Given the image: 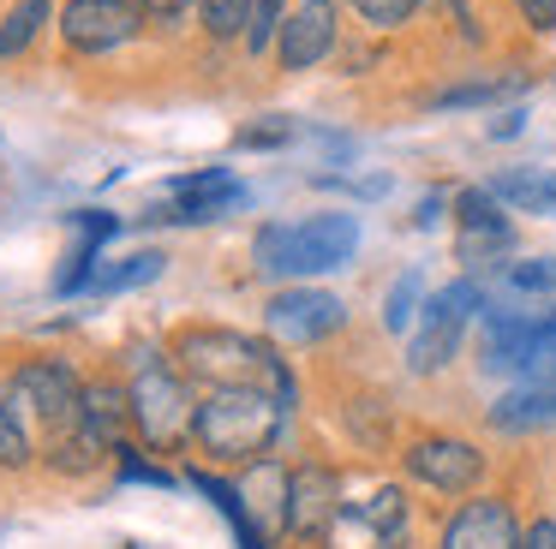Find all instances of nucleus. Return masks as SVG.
Returning a JSON list of instances; mask_svg holds the SVG:
<instances>
[{
  "label": "nucleus",
  "mask_w": 556,
  "mask_h": 549,
  "mask_svg": "<svg viewBox=\"0 0 556 549\" xmlns=\"http://www.w3.org/2000/svg\"><path fill=\"white\" fill-rule=\"evenodd\" d=\"M126 406H132V430L144 436V448L174 454L180 442H192L198 400H192V388H186V370H174L156 346H138L132 353V388H126Z\"/></svg>",
  "instance_id": "4"
},
{
  "label": "nucleus",
  "mask_w": 556,
  "mask_h": 549,
  "mask_svg": "<svg viewBox=\"0 0 556 549\" xmlns=\"http://www.w3.org/2000/svg\"><path fill=\"white\" fill-rule=\"evenodd\" d=\"M520 549H556V520H532L520 532Z\"/></svg>",
  "instance_id": "33"
},
{
  "label": "nucleus",
  "mask_w": 556,
  "mask_h": 549,
  "mask_svg": "<svg viewBox=\"0 0 556 549\" xmlns=\"http://www.w3.org/2000/svg\"><path fill=\"white\" fill-rule=\"evenodd\" d=\"M515 7L532 30H556V0H515Z\"/></svg>",
  "instance_id": "32"
},
{
  "label": "nucleus",
  "mask_w": 556,
  "mask_h": 549,
  "mask_svg": "<svg viewBox=\"0 0 556 549\" xmlns=\"http://www.w3.org/2000/svg\"><path fill=\"white\" fill-rule=\"evenodd\" d=\"M281 424H288V400L269 388H210L198 400V424H192V442L216 460H233V465H252L276 448Z\"/></svg>",
  "instance_id": "1"
},
{
  "label": "nucleus",
  "mask_w": 556,
  "mask_h": 549,
  "mask_svg": "<svg viewBox=\"0 0 556 549\" xmlns=\"http://www.w3.org/2000/svg\"><path fill=\"white\" fill-rule=\"evenodd\" d=\"M503 281L515 286V293H556V257H520L503 269Z\"/></svg>",
  "instance_id": "25"
},
{
  "label": "nucleus",
  "mask_w": 556,
  "mask_h": 549,
  "mask_svg": "<svg viewBox=\"0 0 556 549\" xmlns=\"http://www.w3.org/2000/svg\"><path fill=\"white\" fill-rule=\"evenodd\" d=\"M419 298H425V281L407 269L395 286H389V298H383V329H389V334H407V329H413V317L425 310Z\"/></svg>",
  "instance_id": "23"
},
{
  "label": "nucleus",
  "mask_w": 556,
  "mask_h": 549,
  "mask_svg": "<svg viewBox=\"0 0 556 549\" xmlns=\"http://www.w3.org/2000/svg\"><path fill=\"white\" fill-rule=\"evenodd\" d=\"M233 537H240V549H269V544H264V532L252 525V513H245V520H233Z\"/></svg>",
  "instance_id": "34"
},
{
  "label": "nucleus",
  "mask_w": 556,
  "mask_h": 549,
  "mask_svg": "<svg viewBox=\"0 0 556 549\" xmlns=\"http://www.w3.org/2000/svg\"><path fill=\"white\" fill-rule=\"evenodd\" d=\"M162 269H168V257H162V251H132V257H121V263H109V269H97L90 293H132V286H150Z\"/></svg>",
  "instance_id": "19"
},
{
  "label": "nucleus",
  "mask_w": 556,
  "mask_h": 549,
  "mask_svg": "<svg viewBox=\"0 0 556 549\" xmlns=\"http://www.w3.org/2000/svg\"><path fill=\"white\" fill-rule=\"evenodd\" d=\"M13 388H18V400H25L30 424H42L54 442L73 436L78 418H85V382L73 376L66 358H25V365L13 370Z\"/></svg>",
  "instance_id": "5"
},
{
  "label": "nucleus",
  "mask_w": 556,
  "mask_h": 549,
  "mask_svg": "<svg viewBox=\"0 0 556 549\" xmlns=\"http://www.w3.org/2000/svg\"><path fill=\"white\" fill-rule=\"evenodd\" d=\"M437 215H443V191H431V197L419 203V227H437Z\"/></svg>",
  "instance_id": "37"
},
{
  "label": "nucleus",
  "mask_w": 556,
  "mask_h": 549,
  "mask_svg": "<svg viewBox=\"0 0 556 549\" xmlns=\"http://www.w3.org/2000/svg\"><path fill=\"white\" fill-rule=\"evenodd\" d=\"M520 126H527V114H520V107H508V114L491 126V138H520Z\"/></svg>",
  "instance_id": "36"
},
{
  "label": "nucleus",
  "mask_w": 556,
  "mask_h": 549,
  "mask_svg": "<svg viewBox=\"0 0 556 549\" xmlns=\"http://www.w3.org/2000/svg\"><path fill=\"white\" fill-rule=\"evenodd\" d=\"M49 12H54V0H18V7L0 18V60L25 54V48L37 42V30L49 24Z\"/></svg>",
  "instance_id": "20"
},
{
  "label": "nucleus",
  "mask_w": 556,
  "mask_h": 549,
  "mask_svg": "<svg viewBox=\"0 0 556 549\" xmlns=\"http://www.w3.org/2000/svg\"><path fill=\"white\" fill-rule=\"evenodd\" d=\"M245 203V186L228 167H198V174L174 179V203H150L144 227H168V221H216L222 209Z\"/></svg>",
  "instance_id": "8"
},
{
  "label": "nucleus",
  "mask_w": 556,
  "mask_h": 549,
  "mask_svg": "<svg viewBox=\"0 0 556 549\" xmlns=\"http://www.w3.org/2000/svg\"><path fill=\"white\" fill-rule=\"evenodd\" d=\"M348 520L365 532V544H371V549H401V544H407V501H401V489H377V496L359 501Z\"/></svg>",
  "instance_id": "16"
},
{
  "label": "nucleus",
  "mask_w": 556,
  "mask_h": 549,
  "mask_svg": "<svg viewBox=\"0 0 556 549\" xmlns=\"http://www.w3.org/2000/svg\"><path fill=\"white\" fill-rule=\"evenodd\" d=\"M407 472L419 477V484L443 489V496H467L484 477V454L460 436H425L407 448Z\"/></svg>",
  "instance_id": "11"
},
{
  "label": "nucleus",
  "mask_w": 556,
  "mask_h": 549,
  "mask_svg": "<svg viewBox=\"0 0 556 549\" xmlns=\"http://www.w3.org/2000/svg\"><path fill=\"white\" fill-rule=\"evenodd\" d=\"M336 24H341L336 0H293L288 18H281V36H276L281 72H312L317 60L336 54V36H341Z\"/></svg>",
  "instance_id": "9"
},
{
  "label": "nucleus",
  "mask_w": 556,
  "mask_h": 549,
  "mask_svg": "<svg viewBox=\"0 0 556 549\" xmlns=\"http://www.w3.org/2000/svg\"><path fill=\"white\" fill-rule=\"evenodd\" d=\"M252 7H257V0H198L204 30L216 36V42H233V36L252 30Z\"/></svg>",
  "instance_id": "24"
},
{
  "label": "nucleus",
  "mask_w": 556,
  "mask_h": 549,
  "mask_svg": "<svg viewBox=\"0 0 556 549\" xmlns=\"http://www.w3.org/2000/svg\"><path fill=\"white\" fill-rule=\"evenodd\" d=\"M460 329H467V322L448 317V310H437L431 298H425V310H419V334H413V346H407V365L419 370V376L443 370L448 358H455V346H460Z\"/></svg>",
  "instance_id": "14"
},
{
  "label": "nucleus",
  "mask_w": 556,
  "mask_h": 549,
  "mask_svg": "<svg viewBox=\"0 0 556 549\" xmlns=\"http://www.w3.org/2000/svg\"><path fill=\"white\" fill-rule=\"evenodd\" d=\"M281 18H288V12H281V0H257V7H252V30H245V48H252V54H264V48H276V36H281Z\"/></svg>",
  "instance_id": "28"
},
{
  "label": "nucleus",
  "mask_w": 556,
  "mask_h": 549,
  "mask_svg": "<svg viewBox=\"0 0 556 549\" xmlns=\"http://www.w3.org/2000/svg\"><path fill=\"white\" fill-rule=\"evenodd\" d=\"M138 7H144L150 18H180V12L192 7V0H138Z\"/></svg>",
  "instance_id": "35"
},
{
  "label": "nucleus",
  "mask_w": 556,
  "mask_h": 549,
  "mask_svg": "<svg viewBox=\"0 0 556 549\" xmlns=\"http://www.w3.org/2000/svg\"><path fill=\"white\" fill-rule=\"evenodd\" d=\"M126 424H132V406H126V388H114V382H90L85 388V418H78V430H85L90 442H97L102 454L121 448Z\"/></svg>",
  "instance_id": "15"
},
{
  "label": "nucleus",
  "mask_w": 556,
  "mask_h": 549,
  "mask_svg": "<svg viewBox=\"0 0 556 549\" xmlns=\"http://www.w3.org/2000/svg\"><path fill=\"white\" fill-rule=\"evenodd\" d=\"M520 84H527L520 72H508V78H479V84H448V90L431 95V107H491V102H503V95H515Z\"/></svg>",
  "instance_id": "22"
},
{
  "label": "nucleus",
  "mask_w": 556,
  "mask_h": 549,
  "mask_svg": "<svg viewBox=\"0 0 556 549\" xmlns=\"http://www.w3.org/2000/svg\"><path fill=\"white\" fill-rule=\"evenodd\" d=\"M138 30H144L138 0H66L61 7V36L73 54H109V48L132 42Z\"/></svg>",
  "instance_id": "7"
},
{
  "label": "nucleus",
  "mask_w": 556,
  "mask_h": 549,
  "mask_svg": "<svg viewBox=\"0 0 556 549\" xmlns=\"http://www.w3.org/2000/svg\"><path fill=\"white\" fill-rule=\"evenodd\" d=\"M348 322V305L324 286H288L264 305V329L276 334L281 346H317Z\"/></svg>",
  "instance_id": "6"
},
{
  "label": "nucleus",
  "mask_w": 556,
  "mask_h": 549,
  "mask_svg": "<svg viewBox=\"0 0 556 549\" xmlns=\"http://www.w3.org/2000/svg\"><path fill=\"white\" fill-rule=\"evenodd\" d=\"M240 150H281V143H293V119H281V114H269V119H257V126H240Z\"/></svg>",
  "instance_id": "29"
},
{
  "label": "nucleus",
  "mask_w": 556,
  "mask_h": 549,
  "mask_svg": "<svg viewBox=\"0 0 556 549\" xmlns=\"http://www.w3.org/2000/svg\"><path fill=\"white\" fill-rule=\"evenodd\" d=\"M455 221H460V233H503L508 215H503V203H496L491 186H467L455 197Z\"/></svg>",
  "instance_id": "21"
},
{
  "label": "nucleus",
  "mask_w": 556,
  "mask_h": 549,
  "mask_svg": "<svg viewBox=\"0 0 556 549\" xmlns=\"http://www.w3.org/2000/svg\"><path fill=\"white\" fill-rule=\"evenodd\" d=\"M353 251H359V215L348 209H329L312 215V221H264L252 239V263L257 274H276V281H300V274H329V269H348Z\"/></svg>",
  "instance_id": "3"
},
{
  "label": "nucleus",
  "mask_w": 556,
  "mask_h": 549,
  "mask_svg": "<svg viewBox=\"0 0 556 549\" xmlns=\"http://www.w3.org/2000/svg\"><path fill=\"white\" fill-rule=\"evenodd\" d=\"M30 454H37L30 448V412L13 382H0V465L18 472V465H30Z\"/></svg>",
  "instance_id": "18"
},
{
  "label": "nucleus",
  "mask_w": 556,
  "mask_h": 549,
  "mask_svg": "<svg viewBox=\"0 0 556 549\" xmlns=\"http://www.w3.org/2000/svg\"><path fill=\"white\" fill-rule=\"evenodd\" d=\"M491 191H496V203H515L520 215H551L556 221V174H527V167H515V174H496Z\"/></svg>",
  "instance_id": "17"
},
{
  "label": "nucleus",
  "mask_w": 556,
  "mask_h": 549,
  "mask_svg": "<svg viewBox=\"0 0 556 549\" xmlns=\"http://www.w3.org/2000/svg\"><path fill=\"white\" fill-rule=\"evenodd\" d=\"M443 549H520V525H515V508L496 496H479V501H460L443 525Z\"/></svg>",
  "instance_id": "12"
},
{
  "label": "nucleus",
  "mask_w": 556,
  "mask_h": 549,
  "mask_svg": "<svg viewBox=\"0 0 556 549\" xmlns=\"http://www.w3.org/2000/svg\"><path fill=\"white\" fill-rule=\"evenodd\" d=\"M174 358H180L186 376L210 382V388H269L293 406V370L288 358H276V346L252 341V334L233 329H186L174 341Z\"/></svg>",
  "instance_id": "2"
},
{
  "label": "nucleus",
  "mask_w": 556,
  "mask_h": 549,
  "mask_svg": "<svg viewBox=\"0 0 556 549\" xmlns=\"http://www.w3.org/2000/svg\"><path fill=\"white\" fill-rule=\"evenodd\" d=\"M73 233L90 239V245H109V239L121 233V215H109V209H78V215H73Z\"/></svg>",
  "instance_id": "31"
},
{
  "label": "nucleus",
  "mask_w": 556,
  "mask_h": 549,
  "mask_svg": "<svg viewBox=\"0 0 556 549\" xmlns=\"http://www.w3.org/2000/svg\"><path fill=\"white\" fill-rule=\"evenodd\" d=\"M353 12H359L365 24H371V30H395V24H407L413 12L425 7V0H348Z\"/></svg>",
  "instance_id": "27"
},
{
  "label": "nucleus",
  "mask_w": 556,
  "mask_h": 549,
  "mask_svg": "<svg viewBox=\"0 0 556 549\" xmlns=\"http://www.w3.org/2000/svg\"><path fill=\"white\" fill-rule=\"evenodd\" d=\"M491 424L503 436H527V430H551L556 424V382H520L491 406Z\"/></svg>",
  "instance_id": "13"
},
{
  "label": "nucleus",
  "mask_w": 556,
  "mask_h": 549,
  "mask_svg": "<svg viewBox=\"0 0 556 549\" xmlns=\"http://www.w3.org/2000/svg\"><path fill=\"white\" fill-rule=\"evenodd\" d=\"M114 454H121V477H126V484H150V489H174V477H168V472H162V465H150V460H138V454H132V448H126V442H121V448H114Z\"/></svg>",
  "instance_id": "30"
},
{
  "label": "nucleus",
  "mask_w": 556,
  "mask_h": 549,
  "mask_svg": "<svg viewBox=\"0 0 556 549\" xmlns=\"http://www.w3.org/2000/svg\"><path fill=\"white\" fill-rule=\"evenodd\" d=\"M460 263H472V269H484V263L508 257L515 251V227H503V233H460Z\"/></svg>",
  "instance_id": "26"
},
{
  "label": "nucleus",
  "mask_w": 556,
  "mask_h": 549,
  "mask_svg": "<svg viewBox=\"0 0 556 549\" xmlns=\"http://www.w3.org/2000/svg\"><path fill=\"white\" fill-rule=\"evenodd\" d=\"M341 520V484L329 465H300L281 484V525L293 537H324Z\"/></svg>",
  "instance_id": "10"
}]
</instances>
